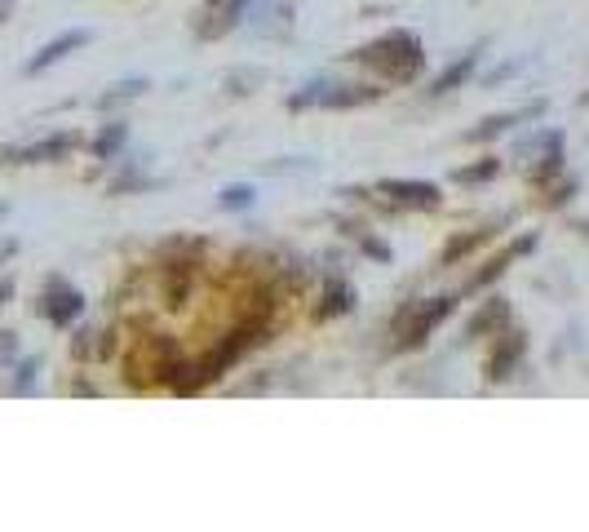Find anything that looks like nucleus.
Segmentation results:
<instances>
[{
	"label": "nucleus",
	"instance_id": "a878e982",
	"mask_svg": "<svg viewBox=\"0 0 589 532\" xmlns=\"http://www.w3.org/2000/svg\"><path fill=\"white\" fill-rule=\"evenodd\" d=\"M18 253V240H0V262H9Z\"/></svg>",
	"mask_w": 589,
	"mask_h": 532
},
{
	"label": "nucleus",
	"instance_id": "6ab92c4d",
	"mask_svg": "<svg viewBox=\"0 0 589 532\" xmlns=\"http://www.w3.org/2000/svg\"><path fill=\"white\" fill-rule=\"evenodd\" d=\"M492 240V231L488 227H479V231H470V235H461V240H452L448 249H443V266H452V262H461L470 249H479V244H488Z\"/></svg>",
	"mask_w": 589,
	"mask_h": 532
},
{
	"label": "nucleus",
	"instance_id": "4be33fe9",
	"mask_svg": "<svg viewBox=\"0 0 589 532\" xmlns=\"http://www.w3.org/2000/svg\"><path fill=\"white\" fill-rule=\"evenodd\" d=\"M36 368H40L36 355L18 364V377H14V386H9V391H14V395H31V386H36Z\"/></svg>",
	"mask_w": 589,
	"mask_h": 532
},
{
	"label": "nucleus",
	"instance_id": "f8f14e48",
	"mask_svg": "<svg viewBox=\"0 0 589 532\" xmlns=\"http://www.w3.org/2000/svg\"><path fill=\"white\" fill-rule=\"evenodd\" d=\"M536 116H545V102H532V107H523V111H501V116H488L479 129L465 133V142H488V138H496V133H505L510 125H523V120H536Z\"/></svg>",
	"mask_w": 589,
	"mask_h": 532
},
{
	"label": "nucleus",
	"instance_id": "2eb2a0df",
	"mask_svg": "<svg viewBox=\"0 0 589 532\" xmlns=\"http://www.w3.org/2000/svg\"><path fill=\"white\" fill-rule=\"evenodd\" d=\"M532 249H536V235H523V240L505 244V249H501V253H496V258H492L488 266H483V271H479V275H474V289H483V284H492V280H496V275H505V266H510V262H519V258H523V253H532Z\"/></svg>",
	"mask_w": 589,
	"mask_h": 532
},
{
	"label": "nucleus",
	"instance_id": "f257e3e1",
	"mask_svg": "<svg viewBox=\"0 0 589 532\" xmlns=\"http://www.w3.org/2000/svg\"><path fill=\"white\" fill-rule=\"evenodd\" d=\"M350 58H355L359 67H372L377 76L395 80V85H408V80H417L421 67H426V49H421V40L412 36V32H386V36L372 40V45L355 49Z\"/></svg>",
	"mask_w": 589,
	"mask_h": 532
},
{
	"label": "nucleus",
	"instance_id": "1a4fd4ad",
	"mask_svg": "<svg viewBox=\"0 0 589 532\" xmlns=\"http://www.w3.org/2000/svg\"><path fill=\"white\" fill-rule=\"evenodd\" d=\"M244 18L257 36H279L293 27V0H248Z\"/></svg>",
	"mask_w": 589,
	"mask_h": 532
},
{
	"label": "nucleus",
	"instance_id": "9b49d317",
	"mask_svg": "<svg viewBox=\"0 0 589 532\" xmlns=\"http://www.w3.org/2000/svg\"><path fill=\"white\" fill-rule=\"evenodd\" d=\"M381 196L395 204H412V209H439V187L434 182H381Z\"/></svg>",
	"mask_w": 589,
	"mask_h": 532
},
{
	"label": "nucleus",
	"instance_id": "7ed1b4c3",
	"mask_svg": "<svg viewBox=\"0 0 589 532\" xmlns=\"http://www.w3.org/2000/svg\"><path fill=\"white\" fill-rule=\"evenodd\" d=\"M386 89L377 85H328V80H310L306 89H297L293 98H288V107L302 111V107H368V102H377Z\"/></svg>",
	"mask_w": 589,
	"mask_h": 532
},
{
	"label": "nucleus",
	"instance_id": "cd10ccee",
	"mask_svg": "<svg viewBox=\"0 0 589 532\" xmlns=\"http://www.w3.org/2000/svg\"><path fill=\"white\" fill-rule=\"evenodd\" d=\"M14 9V0H0V23H5V14Z\"/></svg>",
	"mask_w": 589,
	"mask_h": 532
},
{
	"label": "nucleus",
	"instance_id": "dca6fc26",
	"mask_svg": "<svg viewBox=\"0 0 589 532\" xmlns=\"http://www.w3.org/2000/svg\"><path fill=\"white\" fill-rule=\"evenodd\" d=\"M505 320H510V302H505V298H492L479 315H474L470 324H465V342H474V337H488V333H496Z\"/></svg>",
	"mask_w": 589,
	"mask_h": 532
},
{
	"label": "nucleus",
	"instance_id": "20e7f679",
	"mask_svg": "<svg viewBox=\"0 0 589 532\" xmlns=\"http://www.w3.org/2000/svg\"><path fill=\"white\" fill-rule=\"evenodd\" d=\"M514 156L532 165V182H550L558 169H563V133L558 129H541L532 138H523L514 147Z\"/></svg>",
	"mask_w": 589,
	"mask_h": 532
},
{
	"label": "nucleus",
	"instance_id": "0eeeda50",
	"mask_svg": "<svg viewBox=\"0 0 589 532\" xmlns=\"http://www.w3.org/2000/svg\"><path fill=\"white\" fill-rule=\"evenodd\" d=\"M71 147H76V133H49L31 147H0V165H49V160L67 156Z\"/></svg>",
	"mask_w": 589,
	"mask_h": 532
},
{
	"label": "nucleus",
	"instance_id": "ddd939ff",
	"mask_svg": "<svg viewBox=\"0 0 589 532\" xmlns=\"http://www.w3.org/2000/svg\"><path fill=\"white\" fill-rule=\"evenodd\" d=\"M80 45H89V32H62L58 40H49V45L40 49L36 58H31V63H27V71H31V76H40V71H45V67L62 63V58H67L71 49H80Z\"/></svg>",
	"mask_w": 589,
	"mask_h": 532
},
{
	"label": "nucleus",
	"instance_id": "9d476101",
	"mask_svg": "<svg viewBox=\"0 0 589 532\" xmlns=\"http://www.w3.org/2000/svg\"><path fill=\"white\" fill-rule=\"evenodd\" d=\"M523 351H527V337L523 333H514V329L501 333V342H496V351H492V360H488V377H492V382H505V377L519 373Z\"/></svg>",
	"mask_w": 589,
	"mask_h": 532
},
{
	"label": "nucleus",
	"instance_id": "aec40b11",
	"mask_svg": "<svg viewBox=\"0 0 589 532\" xmlns=\"http://www.w3.org/2000/svg\"><path fill=\"white\" fill-rule=\"evenodd\" d=\"M496 169H501V160L483 156L479 165H470V169H457V182H461V187H479V182H492V178H496Z\"/></svg>",
	"mask_w": 589,
	"mask_h": 532
},
{
	"label": "nucleus",
	"instance_id": "f03ea898",
	"mask_svg": "<svg viewBox=\"0 0 589 532\" xmlns=\"http://www.w3.org/2000/svg\"><path fill=\"white\" fill-rule=\"evenodd\" d=\"M262 333H266V320H248V324H240L235 333H226L222 342H217V346H213L209 355H204L200 364H191V368H186L191 377H182V386H178V391H200V386L217 382V377H222L226 368H231L235 360H240V355L248 351V346H257V342H262Z\"/></svg>",
	"mask_w": 589,
	"mask_h": 532
},
{
	"label": "nucleus",
	"instance_id": "412c9836",
	"mask_svg": "<svg viewBox=\"0 0 589 532\" xmlns=\"http://www.w3.org/2000/svg\"><path fill=\"white\" fill-rule=\"evenodd\" d=\"M138 94H147V80H142V76L120 80V85H111V94H102V98H98V107H116V102H124V98H138Z\"/></svg>",
	"mask_w": 589,
	"mask_h": 532
},
{
	"label": "nucleus",
	"instance_id": "423d86ee",
	"mask_svg": "<svg viewBox=\"0 0 589 532\" xmlns=\"http://www.w3.org/2000/svg\"><path fill=\"white\" fill-rule=\"evenodd\" d=\"M248 0H204L200 14H195V36L200 40H222L244 23Z\"/></svg>",
	"mask_w": 589,
	"mask_h": 532
},
{
	"label": "nucleus",
	"instance_id": "f3484780",
	"mask_svg": "<svg viewBox=\"0 0 589 532\" xmlns=\"http://www.w3.org/2000/svg\"><path fill=\"white\" fill-rule=\"evenodd\" d=\"M124 142H129V125H124V120H111V125L98 129V138L89 142V151H93V160H116Z\"/></svg>",
	"mask_w": 589,
	"mask_h": 532
},
{
	"label": "nucleus",
	"instance_id": "bb28decb",
	"mask_svg": "<svg viewBox=\"0 0 589 532\" xmlns=\"http://www.w3.org/2000/svg\"><path fill=\"white\" fill-rule=\"evenodd\" d=\"M9 298H14V280H9V275H5V280H0V306H5Z\"/></svg>",
	"mask_w": 589,
	"mask_h": 532
},
{
	"label": "nucleus",
	"instance_id": "39448f33",
	"mask_svg": "<svg viewBox=\"0 0 589 532\" xmlns=\"http://www.w3.org/2000/svg\"><path fill=\"white\" fill-rule=\"evenodd\" d=\"M452 311H457V298H452V293H448V298H430V302L412 306V311L399 320V351H408V346H421L443 320H448Z\"/></svg>",
	"mask_w": 589,
	"mask_h": 532
},
{
	"label": "nucleus",
	"instance_id": "4468645a",
	"mask_svg": "<svg viewBox=\"0 0 589 532\" xmlns=\"http://www.w3.org/2000/svg\"><path fill=\"white\" fill-rule=\"evenodd\" d=\"M479 58H483V49H470V54H461L452 67H443V71H439V80H434V85H430V94H434V98H443V94H452V89H461L465 80L474 76V67H479Z\"/></svg>",
	"mask_w": 589,
	"mask_h": 532
},
{
	"label": "nucleus",
	"instance_id": "6e6552de",
	"mask_svg": "<svg viewBox=\"0 0 589 532\" xmlns=\"http://www.w3.org/2000/svg\"><path fill=\"white\" fill-rule=\"evenodd\" d=\"M85 311V298H80V289H71L67 280H49L45 284V293H40V315H45L49 324H58V329H67L76 315Z\"/></svg>",
	"mask_w": 589,
	"mask_h": 532
},
{
	"label": "nucleus",
	"instance_id": "393cba45",
	"mask_svg": "<svg viewBox=\"0 0 589 532\" xmlns=\"http://www.w3.org/2000/svg\"><path fill=\"white\" fill-rule=\"evenodd\" d=\"M364 249L372 253V258H381V262H390V249H386V244H381V240H364Z\"/></svg>",
	"mask_w": 589,
	"mask_h": 532
},
{
	"label": "nucleus",
	"instance_id": "a211bd4d",
	"mask_svg": "<svg viewBox=\"0 0 589 532\" xmlns=\"http://www.w3.org/2000/svg\"><path fill=\"white\" fill-rule=\"evenodd\" d=\"M350 306H355V289H350V284H328L324 306H319V320H333V315L350 311Z\"/></svg>",
	"mask_w": 589,
	"mask_h": 532
},
{
	"label": "nucleus",
	"instance_id": "b1692460",
	"mask_svg": "<svg viewBox=\"0 0 589 532\" xmlns=\"http://www.w3.org/2000/svg\"><path fill=\"white\" fill-rule=\"evenodd\" d=\"M14 355H18L14 333H5V329H0V360H14Z\"/></svg>",
	"mask_w": 589,
	"mask_h": 532
},
{
	"label": "nucleus",
	"instance_id": "5701e85b",
	"mask_svg": "<svg viewBox=\"0 0 589 532\" xmlns=\"http://www.w3.org/2000/svg\"><path fill=\"white\" fill-rule=\"evenodd\" d=\"M248 204H253V187H226L222 191V209H248Z\"/></svg>",
	"mask_w": 589,
	"mask_h": 532
}]
</instances>
